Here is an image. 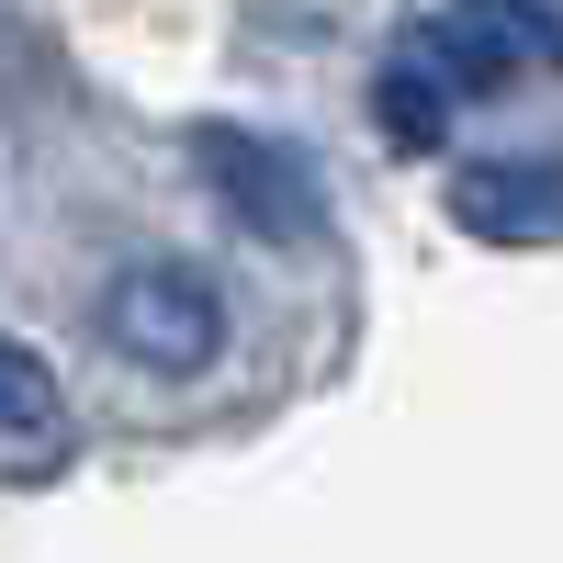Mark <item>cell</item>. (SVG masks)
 Listing matches in <instances>:
<instances>
[{"label": "cell", "mask_w": 563, "mask_h": 563, "mask_svg": "<svg viewBox=\"0 0 563 563\" xmlns=\"http://www.w3.org/2000/svg\"><path fill=\"white\" fill-rule=\"evenodd\" d=\"M0 440H12V451H57V372H45L23 339H0Z\"/></svg>", "instance_id": "obj_5"}, {"label": "cell", "mask_w": 563, "mask_h": 563, "mask_svg": "<svg viewBox=\"0 0 563 563\" xmlns=\"http://www.w3.org/2000/svg\"><path fill=\"white\" fill-rule=\"evenodd\" d=\"M451 214L496 249H552L563 238V158H496V169H462Z\"/></svg>", "instance_id": "obj_3"}, {"label": "cell", "mask_w": 563, "mask_h": 563, "mask_svg": "<svg viewBox=\"0 0 563 563\" xmlns=\"http://www.w3.org/2000/svg\"><path fill=\"white\" fill-rule=\"evenodd\" d=\"M102 339H113V361L158 372V384H203L225 361V294L180 260H135L102 294Z\"/></svg>", "instance_id": "obj_1"}, {"label": "cell", "mask_w": 563, "mask_h": 563, "mask_svg": "<svg viewBox=\"0 0 563 563\" xmlns=\"http://www.w3.org/2000/svg\"><path fill=\"white\" fill-rule=\"evenodd\" d=\"M203 169H214V192L238 203L260 238H305V225H316L305 169L282 158V147H260V135H203Z\"/></svg>", "instance_id": "obj_4"}, {"label": "cell", "mask_w": 563, "mask_h": 563, "mask_svg": "<svg viewBox=\"0 0 563 563\" xmlns=\"http://www.w3.org/2000/svg\"><path fill=\"white\" fill-rule=\"evenodd\" d=\"M406 68H429L451 102H485L530 68H563V12H541V0H440L406 34Z\"/></svg>", "instance_id": "obj_2"}, {"label": "cell", "mask_w": 563, "mask_h": 563, "mask_svg": "<svg viewBox=\"0 0 563 563\" xmlns=\"http://www.w3.org/2000/svg\"><path fill=\"white\" fill-rule=\"evenodd\" d=\"M372 113H384V135H395V147H417V158H429L440 135H451V113H462V102H451L429 68H406V57H395V68H384V90H372Z\"/></svg>", "instance_id": "obj_6"}]
</instances>
